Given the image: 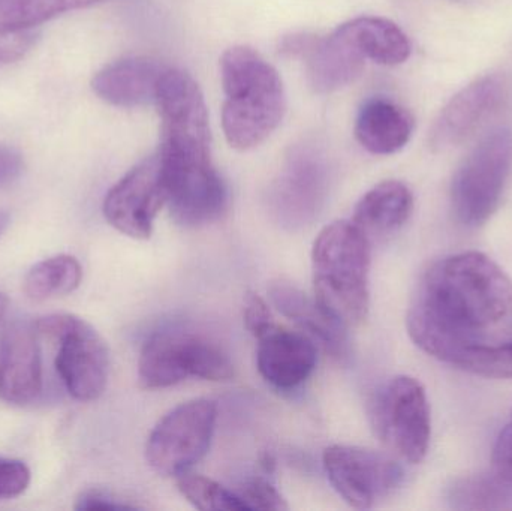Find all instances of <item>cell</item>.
Listing matches in <instances>:
<instances>
[{
	"label": "cell",
	"instance_id": "obj_11",
	"mask_svg": "<svg viewBox=\"0 0 512 511\" xmlns=\"http://www.w3.org/2000/svg\"><path fill=\"white\" fill-rule=\"evenodd\" d=\"M167 204L158 153L129 170L108 191L102 206L105 219L132 239L152 236L156 216Z\"/></svg>",
	"mask_w": 512,
	"mask_h": 511
},
{
	"label": "cell",
	"instance_id": "obj_5",
	"mask_svg": "<svg viewBox=\"0 0 512 511\" xmlns=\"http://www.w3.org/2000/svg\"><path fill=\"white\" fill-rule=\"evenodd\" d=\"M234 366L227 351L200 333L165 329L144 342L138 359V383L146 390L167 389L188 378L228 381Z\"/></svg>",
	"mask_w": 512,
	"mask_h": 511
},
{
	"label": "cell",
	"instance_id": "obj_36",
	"mask_svg": "<svg viewBox=\"0 0 512 511\" xmlns=\"http://www.w3.org/2000/svg\"><path fill=\"white\" fill-rule=\"evenodd\" d=\"M9 221H11V218H9L8 213L0 210V236H2V234L5 233L6 228H8Z\"/></svg>",
	"mask_w": 512,
	"mask_h": 511
},
{
	"label": "cell",
	"instance_id": "obj_16",
	"mask_svg": "<svg viewBox=\"0 0 512 511\" xmlns=\"http://www.w3.org/2000/svg\"><path fill=\"white\" fill-rule=\"evenodd\" d=\"M327 182L328 167L321 150L310 144L297 146L286 158L277 180V204L288 213H313L324 197Z\"/></svg>",
	"mask_w": 512,
	"mask_h": 511
},
{
	"label": "cell",
	"instance_id": "obj_4",
	"mask_svg": "<svg viewBox=\"0 0 512 511\" xmlns=\"http://www.w3.org/2000/svg\"><path fill=\"white\" fill-rule=\"evenodd\" d=\"M370 261V237L352 221L327 225L313 243V297L348 330L369 315Z\"/></svg>",
	"mask_w": 512,
	"mask_h": 511
},
{
	"label": "cell",
	"instance_id": "obj_3",
	"mask_svg": "<svg viewBox=\"0 0 512 511\" xmlns=\"http://www.w3.org/2000/svg\"><path fill=\"white\" fill-rule=\"evenodd\" d=\"M222 128L233 149L261 146L282 123L286 93L279 72L248 45H234L221 57Z\"/></svg>",
	"mask_w": 512,
	"mask_h": 511
},
{
	"label": "cell",
	"instance_id": "obj_33",
	"mask_svg": "<svg viewBox=\"0 0 512 511\" xmlns=\"http://www.w3.org/2000/svg\"><path fill=\"white\" fill-rule=\"evenodd\" d=\"M23 156L12 147L0 146V186L14 182L23 173Z\"/></svg>",
	"mask_w": 512,
	"mask_h": 511
},
{
	"label": "cell",
	"instance_id": "obj_7",
	"mask_svg": "<svg viewBox=\"0 0 512 511\" xmlns=\"http://www.w3.org/2000/svg\"><path fill=\"white\" fill-rule=\"evenodd\" d=\"M39 336L57 345V374L72 398L92 402L101 398L110 374V353L98 330L83 318L53 314L35 321Z\"/></svg>",
	"mask_w": 512,
	"mask_h": 511
},
{
	"label": "cell",
	"instance_id": "obj_22",
	"mask_svg": "<svg viewBox=\"0 0 512 511\" xmlns=\"http://www.w3.org/2000/svg\"><path fill=\"white\" fill-rule=\"evenodd\" d=\"M83 267L72 255H54L39 261L24 278V293L33 302L66 296L80 287Z\"/></svg>",
	"mask_w": 512,
	"mask_h": 511
},
{
	"label": "cell",
	"instance_id": "obj_32",
	"mask_svg": "<svg viewBox=\"0 0 512 511\" xmlns=\"http://www.w3.org/2000/svg\"><path fill=\"white\" fill-rule=\"evenodd\" d=\"M137 507L117 498L110 492L98 491V489H90L83 492L75 503V510L93 511V510H134Z\"/></svg>",
	"mask_w": 512,
	"mask_h": 511
},
{
	"label": "cell",
	"instance_id": "obj_9",
	"mask_svg": "<svg viewBox=\"0 0 512 511\" xmlns=\"http://www.w3.org/2000/svg\"><path fill=\"white\" fill-rule=\"evenodd\" d=\"M218 407L210 399H194L165 414L147 438L146 458L162 477L189 473L209 452Z\"/></svg>",
	"mask_w": 512,
	"mask_h": 511
},
{
	"label": "cell",
	"instance_id": "obj_21",
	"mask_svg": "<svg viewBox=\"0 0 512 511\" xmlns=\"http://www.w3.org/2000/svg\"><path fill=\"white\" fill-rule=\"evenodd\" d=\"M414 195L405 183L385 180L373 186L355 206L352 222L367 236H387L411 218Z\"/></svg>",
	"mask_w": 512,
	"mask_h": 511
},
{
	"label": "cell",
	"instance_id": "obj_12",
	"mask_svg": "<svg viewBox=\"0 0 512 511\" xmlns=\"http://www.w3.org/2000/svg\"><path fill=\"white\" fill-rule=\"evenodd\" d=\"M42 392V362L35 323L17 320L0 329V399L27 405Z\"/></svg>",
	"mask_w": 512,
	"mask_h": 511
},
{
	"label": "cell",
	"instance_id": "obj_20",
	"mask_svg": "<svg viewBox=\"0 0 512 511\" xmlns=\"http://www.w3.org/2000/svg\"><path fill=\"white\" fill-rule=\"evenodd\" d=\"M336 30L364 59L378 65H402L412 53L408 35L387 18L357 17Z\"/></svg>",
	"mask_w": 512,
	"mask_h": 511
},
{
	"label": "cell",
	"instance_id": "obj_1",
	"mask_svg": "<svg viewBox=\"0 0 512 511\" xmlns=\"http://www.w3.org/2000/svg\"><path fill=\"white\" fill-rule=\"evenodd\" d=\"M512 309V281L481 252L433 264L412 297L406 327L424 353L450 363L454 354L504 320Z\"/></svg>",
	"mask_w": 512,
	"mask_h": 511
},
{
	"label": "cell",
	"instance_id": "obj_2",
	"mask_svg": "<svg viewBox=\"0 0 512 511\" xmlns=\"http://www.w3.org/2000/svg\"><path fill=\"white\" fill-rule=\"evenodd\" d=\"M162 180L168 209L179 224L200 227L227 209L228 191L212 159L209 111L197 81L170 68L159 83Z\"/></svg>",
	"mask_w": 512,
	"mask_h": 511
},
{
	"label": "cell",
	"instance_id": "obj_18",
	"mask_svg": "<svg viewBox=\"0 0 512 511\" xmlns=\"http://www.w3.org/2000/svg\"><path fill=\"white\" fill-rule=\"evenodd\" d=\"M414 132V117L406 108L388 98L367 99L355 119L358 143L373 155H393L402 150Z\"/></svg>",
	"mask_w": 512,
	"mask_h": 511
},
{
	"label": "cell",
	"instance_id": "obj_26",
	"mask_svg": "<svg viewBox=\"0 0 512 511\" xmlns=\"http://www.w3.org/2000/svg\"><path fill=\"white\" fill-rule=\"evenodd\" d=\"M177 489L195 509L203 511H249L239 495L215 480L186 473L176 479Z\"/></svg>",
	"mask_w": 512,
	"mask_h": 511
},
{
	"label": "cell",
	"instance_id": "obj_15",
	"mask_svg": "<svg viewBox=\"0 0 512 511\" xmlns=\"http://www.w3.org/2000/svg\"><path fill=\"white\" fill-rule=\"evenodd\" d=\"M168 66L149 56L116 60L93 77L92 89L102 101L122 108L155 104L159 83Z\"/></svg>",
	"mask_w": 512,
	"mask_h": 511
},
{
	"label": "cell",
	"instance_id": "obj_30",
	"mask_svg": "<svg viewBox=\"0 0 512 511\" xmlns=\"http://www.w3.org/2000/svg\"><path fill=\"white\" fill-rule=\"evenodd\" d=\"M243 317H245V326L254 338L259 333L274 324L273 315L267 302L256 293H248L245 297V309H243Z\"/></svg>",
	"mask_w": 512,
	"mask_h": 511
},
{
	"label": "cell",
	"instance_id": "obj_25",
	"mask_svg": "<svg viewBox=\"0 0 512 511\" xmlns=\"http://www.w3.org/2000/svg\"><path fill=\"white\" fill-rule=\"evenodd\" d=\"M450 365L478 377L512 380V342L499 345L472 342L454 354Z\"/></svg>",
	"mask_w": 512,
	"mask_h": 511
},
{
	"label": "cell",
	"instance_id": "obj_27",
	"mask_svg": "<svg viewBox=\"0 0 512 511\" xmlns=\"http://www.w3.org/2000/svg\"><path fill=\"white\" fill-rule=\"evenodd\" d=\"M240 500L243 501L248 510H288L285 498L271 485L268 480L262 477L245 480L239 488L234 489Z\"/></svg>",
	"mask_w": 512,
	"mask_h": 511
},
{
	"label": "cell",
	"instance_id": "obj_17",
	"mask_svg": "<svg viewBox=\"0 0 512 511\" xmlns=\"http://www.w3.org/2000/svg\"><path fill=\"white\" fill-rule=\"evenodd\" d=\"M271 302L280 314L294 321L304 335L336 359H342L348 351V329L327 314L316 302L303 291L289 282H274L270 290Z\"/></svg>",
	"mask_w": 512,
	"mask_h": 511
},
{
	"label": "cell",
	"instance_id": "obj_10",
	"mask_svg": "<svg viewBox=\"0 0 512 511\" xmlns=\"http://www.w3.org/2000/svg\"><path fill=\"white\" fill-rule=\"evenodd\" d=\"M325 474L348 506L372 509L402 485L403 468L384 453L354 446H331L322 455Z\"/></svg>",
	"mask_w": 512,
	"mask_h": 511
},
{
	"label": "cell",
	"instance_id": "obj_31",
	"mask_svg": "<svg viewBox=\"0 0 512 511\" xmlns=\"http://www.w3.org/2000/svg\"><path fill=\"white\" fill-rule=\"evenodd\" d=\"M492 462L496 476L512 485V414L510 422L496 440Z\"/></svg>",
	"mask_w": 512,
	"mask_h": 511
},
{
	"label": "cell",
	"instance_id": "obj_6",
	"mask_svg": "<svg viewBox=\"0 0 512 511\" xmlns=\"http://www.w3.org/2000/svg\"><path fill=\"white\" fill-rule=\"evenodd\" d=\"M512 171V131H490L457 168L451 183V207L460 224L477 228L498 210Z\"/></svg>",
	"mask_w": 512,
	"mask_h": 511
},
{
	"label": "cell",
	"instance_id": "obj_34",
	"mask_svg": "<svg viewBox=\"0 0 512 511\" xmlns=\"http://www.w3.org/2000/svg\"><path fill=\"white\" fill-rule=\"evenodd\" d=\"M316 36L318 35H310V33H292V35L282 38L279 51L288 57H301V59H304V56H306L310 48H312Z\"/></svg>",
	"mask_w": 512,
	"mask_h": 511
},
{
	"label": "cell",
	"instance_id": "obj_23",
	"mask_svg": "<svg viewBox=\"0 0 512 511\" xmlns=\"http://www.w3.org/2000/svg\"><path fill=\"white\" fill-rule=\"evenodd\" d=\"M107 0H0V29H32L57 15Z\"/></svg>",
	"mask_w": 512,
	"mask_h": 511
},
{
	"label": "cell",
	"instance_id": "obj_35",
	"mask_svg": "<svg viewBox=\"0 0 512 511\" xmlns=\"http://www.w3.org/2000/svg\"><path fill=\"white\" fill-rule=\"evenodd\" d=\"M9 300L5 294L0 293V323L5 318L6 312H8Z\"/></svg>",
	"mask_w": 512,
	"mask_h": 511
},
{
	"label": "cell",
	"instance_id": "obj_8",
	"mask_svg": "<svg viewBox=\"0 0 512 511\" xmlns=\"http://www.w3.org/2000/svg\"><path fill=\"white\" fill-rule=\"evenodd\" d=\"M370 419L381 443L409 464H420L429 452L432 419L426 390L406 375L381 387L372 401Z\"/></svg>",
	"mask_w": 512,
	"mask_h": 511
},
{
	"label": "cell",
	"instance_id": "obj_24",
	"mask_svg": "<svg viewBox=\"0 0 512 511\" xmlns=\"http://www.w3.org/2000/svg\"><path fill=\"white\" fill-rule=\"evenodd\" d=\"M454 509L486 510L512 507V485L495 477H471L459 480L450 489Z\"/></svg>",
	"mask_w": 512,
	"mask_h": 511
},
{
	"label": "cell",
	"instance_id": "obj_19",
	"mask_svg": "<svg viewBox=\"0 0 512 511\" xmlns=\"http://www.w3.org/2000/svg\"><path fill=\"white\" fill-rule=\"evenodd\" d=\"M306 60L307 81L316 93H331L354 83L366 59L337 30L316 36Z\"/></svg>",
	"mask_w": 512,
	"mask_h": 511
},
{
	"label": "cell",
	"instance_id": "obj_14",
	"mask_svg": "<svg viewBox=\"0 0 512 511\" xmlns=\"http://www.w3.org/2000/svg\"><path fill=\"white\" fill-rule=\"evenodd\" d=\"M256 366L270 386L292 390L315 371V342L303 332L271 324L256 336Z\"/></svg>",
	"mask_w": 512,
	"mask_h": 511
},
{
	"label": "cell",
	"instance_id": "obj_29",
	"mask_svg": "<svg viewBox=\"0 0 512 511\" xmlns=\"http://www.w3.org/2000/svg\"><path fill=\"white\" fill-rule=\"evenodd\" d=\"M35 41L32 29H0V68L21 59Z\"/></svg>",
	"mask_w": 512,
	"mask_h": 511
},
{
	"label": "cell",
	"instance_id": "obj_28",
	"mask_svg": "<svg viewBox=\"0 0 512 511\" xmlns=\"http://www.w3.org/2000/svg\"><path fill=\"white\" fill-rule=\"evenodd\" d=\"M30 485V470L18 459L0 458V500L20 497Z\"/></svg>",
	"mask_w": 512,
	"mask_h": 511
},
{
	"label": "cell",
	"instance_id": "obj_13",
	"mask_svg": "<svg viewBox=\"0 0 512 511\" xmlns=\"http://www.w3.org/2000/svg\"><path fill=\"white\" fill-rule=\"evenodd\" d=\"M504 99V83L496 75L472 81L442 108L430 131V146L451 149L465 143L495 113Z\"/></svg>",
	"mask_w": 512,
	"mask_h": 511
}]
</instances>
